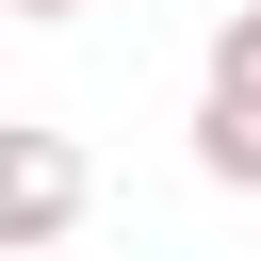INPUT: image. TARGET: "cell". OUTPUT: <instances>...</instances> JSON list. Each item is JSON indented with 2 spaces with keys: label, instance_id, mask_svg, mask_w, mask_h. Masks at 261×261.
Wrapping results in <instances>:
<instances>
[{
  "label": "cell",
  "instance_id": "6da1fadb",
  "mask_svg": "<svg viewBox=\"0 0 261 261\" xmlns=\"http://www.w3.org/2000/svg\"><path fill=\"white\" fill-rule=\"evenodd\" d=\"M82 196H98V163H82L65 130L0 114V261H49V245L82 228Z\"/></svg>",
  "mask_w": 261,
  "mask_h": 261
},
{
  "label": "cell",
  "instance_id": "7a4b0ae2",
  "mask_svg": "<svg viewBox=\"0 0 261 261\" xmlns=\"http://www.w3.org/2000/svg\"><path fill=\"white\" fill-rule=\"evenodd\" d=\"M196 163H212L228 196H261V114H228V98H196Z\"/></svg>",
  "mask_w": 261,
  "mask_h": 261
},
{
  "label": "cell",
  "instance_id": "3957f363",
  "mask_svg": "<svg viewBox=\"0 0 261 261\" xmlns=\"http://www.w3.org/2000/svg\"><path fill=\"white\" fill-rule=\"evenodd\" d=\"M212 98H228V114H261V0H228V16H212Z\"/></svg>",
  "mask_w": 261,
  "mask_h": 261
},
{
  "label": "cell",
  "instance_id": "277c9868",
  "mask_svg": "<svg viewBox=\"0 0 261 261\" xmlns=\"http://www.w3.org/2000/svg\"><path fill=\"white\" fill-rule=\"evenodd\" d=\"M16 16H98V0H16Z\"/></svg>",
  "mask_w": 261,
  "mask_h": 261
}]
</instances>
